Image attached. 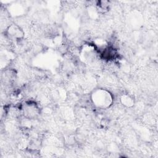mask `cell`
Masks as SVG:
<instances>
[{
    "mask_svg": "<svg viewBox=\"0 0 158 158\" xmlns=\"http://www.w3.org/2000/svg\"><path fill=\"white\" fill-rule=\"evenodd\" d=\"M91 101L96 107L101 109H106L112 105L113 96L108 90L98 88L91 93Z\"/></svg>",
    "mask_w": 158,
    "mask_h": 158,
    "instance_id": "1",
    "label": "cell"
},
{
    "mask_svg": "<svg viewBox=\"0 0 158 158\" xmlns=\"http://www.w3.org/2000/svg\"><path fill=\"white\" fill-rule=\"evenodd\" d=\"M5 36L9 40H14L17 42L23 39L24 31L18 25L12 23L6 28Z\"/></svg>",
    "mask_w": 158,
    "mask_h": 158,
    "instance_id": "2",
    "label": "cell"
},
{
    "mask_svg": "<svg viewBox=\"0 0 158 158\" xmlns=\"http://www.w3.org/2000/svg\"><path fill=\"white\" fill-rule=\"evenodd\" d=\"M21 110L24 117L29 119L35 118L40 114L39 107L37 104L33 101H27L24 103Z\"/></svg>",
    "mask_w": 158,
    "mask_h": 158,
    "instance_id": "3",
    "label": "cell"
},
{
    "mask_svg": "<svg viewBox=\"0 0 158 158\" xmlns=\"http://www.w3.org/2000/svg\"><path fill=\"white\" fill-rule=\"evenodd\" d=\"M120 101L126 107H131L134 104V101L128 94H123L120 98Z\"/></svg>",
    "mask_w": 158,
    "mask_h": 158,
    "instance_id": "4",
    "label": "cell"
},
{
    "mask_svg": "<svg viewBox=\"0 0 158 158\" xmlns=\"http://www.w3.org/2000/svg\"><path fill=\"white\" fill-rule=\"evenodd\" d=\"M99 9L102 10V12H105L107 10L109 7V2L108 1H99L97 4Z\"/></svg>",
    "mask_w": 158,
    "mask_h": 158,
    "instance_id": "5",
    "label": "cell"
}]
</instances>
